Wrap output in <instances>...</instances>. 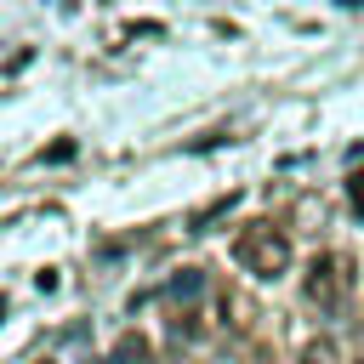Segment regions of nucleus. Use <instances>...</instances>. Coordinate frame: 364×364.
I'll list each match as a JSON object with an SVG mask.
<instances>
[{
	"label": "nucleus",
	"instance_id": "nucleus-4",
	"mask_svg": "<svg viewBox=\"0 0 364 364\" xmlns=\"http://www.w3.org/2000/svg\"><path fill=\"white\" fill-rule=\"evenodd\" d=\"M347 199H353V210L364 216V171H353V176H347Z\"/></svg>",
	"mask_w": 364,
	"mask_h": 364
},
{
	"label": "nucleus",
	"instance_id": "nucleus-7",
	"mask_svg": "<svg viewBox=\"0 0 364 364\" xmlns=\"http://www.w3.org/2000/svg\"><path fill=\"white\" fill-rule=\"evenodd\" d=\"M46 364H51V358H46Z\"/></svg>",
	"mask_w": 364,
	"mask_h": 364
},
{
	"label": "nucleus",
	"instance_id": "nucleus-3",
	"mask_svg": "<svg viewBox=\"0 0 364 364\" xmlns=\"http://www.w3.org/2000/svg\"><path fill=\"white\" fill-rule=\"evenodd\" d=\"M296 364H341V353H336V341L330 336H313L307 347H301V358Z\"/></svg>",
	"mask_w": 364,
	"mask_h": 364
},
{
	"label": "nucleus",
	"instance_id": "nucleus-1",
	"mask_svg": "<svg viewBox=\"0 0 364 364\" xmlns=\"http://www.w3.org/2000/svg\"><path fill=\"white\" fill-rule=\"evenodd\" d=\"M233 262H239L245 273H256V279H279V273L290 267V233H284L279 222L256 216V222L239 228V239H233Z\"/></svg>",
	"mask_w": 364,
	"mask_h": 364
},
{
	"label": "nucleus",
	"instance_id": "nucleus-5",
	"mask_svg": "<svg viewBox=\"0 0 364 364\" xmlns=\"http://www.w3.org/2000/svg\"><path fill=\"white\" fill-rule=\"evenodd\" d=\"M353 364H364V336H358V358H353Z\"/></svg>",
	"mask_w": 364,
	"mask_h": 364
},
{
	"label": "nucleus",
	"instance_id": "nucleus-2",
	"mask_svg": "<svg viewBox=\"0 0 364 364\" xmlns=\"http://www.w3.org/2000/svg\"><path fill=\"white\" fill-rule=\"evenodd\" d=\"M301 296L318 307V313H341L347 296H353V262L341 250H324L307 262V279H301Z\"/></svg>",
	"mask_w": 364,
	"mask_h": 364
},
{
	"label": "nucleus",
	"instance_id": "nucleus-6",
	"mask_svg": "<svg viewBox=\"0 0 364 364\" xmlns=\"http://www.w3.org/2000/svg\"><path fill=\"white\" fill-rule=\"evenodd\" d=\"M165 364H188V358H165Z\"/></svg>",
	"mask_w": 364,
	"mask_h": 364
}]
</instances>
